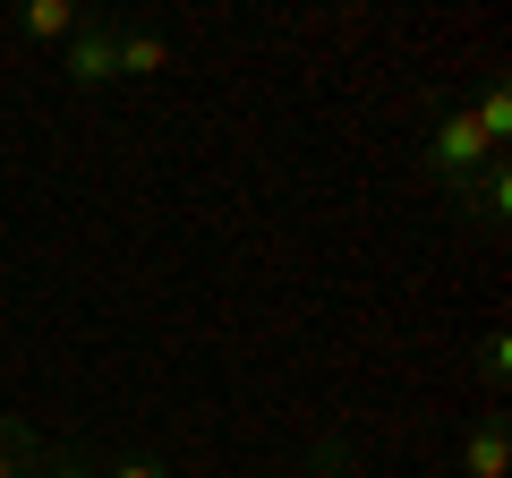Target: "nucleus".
Masks as SVG:
<instances>
[{
	"label": "nucleus",
	"instance_id": "1a4fd4ad",
	"mask_svg": "<svg viewBox=\"0 0 512 478\" xmlns=\"http://www.w3.org/2000/svg\"><path fill=\"white\" fill-rule=\"evenodd\" d=\"M299 478H350V436H342V427L316 436V453H308V470H299Z\"/></svg>",
	"mask_w": 512,
	"mask_h": 478
},
{
	"label": "nucleus",
	"instance_id": "0eeeda50",
	"mask_svg": "<svg viewBox=\"0 0 512 478\" xmlns=\"http://www.w3.org/2000/svg\"><path fill=\"white\" fill-rule=\"evenodd\" d=\"M461 111H470V120H478V137H487V146L504 154V137H512V94H504V77H487V86H478Z\"/></svg>",
	"mask_w": 512,
	"mask_h": 478
},
{
	"label": "nucleus",
	"instance_id": "7ed1b4c3",
	"mask_svg": "<svg viewBox=\"0 0 512 478\" xmlns=\"http://www.w3.org/2000/svg\"><path fill=\"white\" fill-rule=\"evenodd\" d=\"M461 478H512V419L504 410H478L470 436H461Z\"/></svg>",
	"mask_w": 512,
	"mask_h": 478
},
{
	"label": "nucleus",
	"instance_id": "9d476101",
	"mask_svg": "<svg viewBox=\"0 0 512 478\" xmlns=\"http://www.w3.org/2000/svg\"><path fill=\"white\" fill-rule=\"evenodd\" d=\"M478 376H487V393L504 402V385H512V333H487V342H478Z\"/></svg>",
	"mask_w": 512,
	"mask_h": 478
},
{
	"label": "nucleus",
	"instance_id": "9b49d317",
	"mask_svg": "<svg viewBox=\"0 0 512 478\" xmlns=\"http://www.w3.org/2000/svg\"><path fill=\"white\" fill-rule=\"evenodd\" d=\"M94 478H180V470L154 461V453H137V461H111V470H94Z\"/></svg>",
	"mask_w": 512,
	"mask_h": 478
},
{
	"label": "nucleus",
	"instance_id": "423d86ee",
	"mask_svg": "<svg viewBox=\"0 0 512 478\" xmlns=\"http://www.w3.org/2000/svg\"><path fill=\"white\" fill-rule=\"evenodd\" d=\"M18 26H26L35 43H52V52H60V43H69L77 26H86V9H77V0H26V9H18Z\"/></svg>",
	"mask_w": 512,
	"mask_h": 478
},
{
	"label": "nucleus",
	"instance_id": "20e7f679",
	"mask_svg": "<svg viewBox=\"0 0 512 478\" xmlns=\"http://www.w3.org/2000/svg\"><path fill=\"white\" fill-rule=\"evenodd\" d=\"M453 214H470V222H487V231H504V222H512V154H495V163L461 188Z\"/></svg>",
	"mask_w": 512,
	"mask_h": 478
},
{
	"label": "nucleus",
	"instance_id": "f03ea898",
	"mask_svg": "<svg viewBox=\"0 0 512 478\" xmlns=\"http://www.w3.org/2000/svg\"><path fill=\"white\" fill-rule=\"evenodd\" d=\"M60 77H69L77 94H94V86L120 77V18H111V9H86V26L60 43Z\"/></svg>",
	"mask_w": 512,
	"mask_h": 478
},
{
	"label": "nucleus",
	"instance_id": "f257e3e1",
	"mask_svg": "<svg viewBox=\"0 0 512 478\" xmlns=\"http://www.w3.org/2000/svg\"><path fill=\"white\" fill-rule=\"evenodd\" d=\"M487 163H495V146L478 137V120H470V111H461V103H453V111H436V129L419 137V171H427V188H436V197L453 205V197H461V188H470Z\"/></svg>",
	"mask_w": 512,
	"mask_h": 478
},
{
	"label": "nucleus",
	"instance_id": "39448f33",
	"mask_svg": "<svg viewBox=\"0 0 512 478\" xmlns=\"http://www.w3.org/2000/svg\"><path fill=\"white\" fill-rule=\"evenodd\" d=\"M163 69H171L163 26H120V77H163Z\"/></svg>",
	"mask_w": 512,
	"mask_h": 478
},
{
	"label": "nucleus",
	"instance_id": "6e6552de",
	"mask_svg": "<svg viewBox=\"0 0 512 478\" xmlns=\"http://www.w3.org/2000/svg\"><path fill=\"white\" fill-rule=\"evenodd\" d=\"M43 470V436L26 419H0V478H35Z\"/></svg>",
	"mask_w": 512,
	"mask_h": 478
}]
</instances>
